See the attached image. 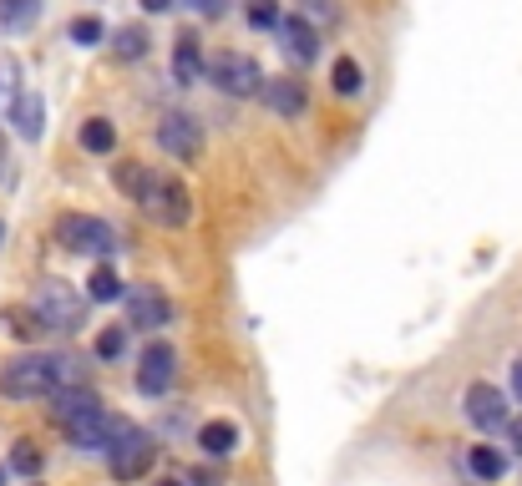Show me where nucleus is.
Instances as JSON below:
<instances>
[{
	"mask_svg": "<svg viewBox=\"0 0 522 486\" xmlns=\"http://www.w3.org/2000/svg\"><path fill=\"white\" fill-rule=\"evenodd\" d=\"M82 385V365L71 355H16L6 370H0V390L11 400H41V395H56V390H71Z\"/></svg>",
	"mask_w": 522,
	"mask_h": 486,
	"instance_id": "f257e3e1",
	"label": "nucleus"
},
{
	"mask_svg": "<svg viewBox=\"0 0 522 486\" xmlns=\"http://www.w3.org/2000/svg\"><path fill=\"white\" fill-rule=\"evenodd\" d=\"M31 314L41 319V330H61V335H77L82 324H87V299L61 284V279H46L31 299Z\"/></svg>",
	"mask_w": 522,
	"mask_h": 486,
	"instance_id": "f03ea898",
	"label": "nucleus"
},
{
	"mask_svg": "<svg viewBox=\"0 0 522 486\" xmlns=\"http://www.w3.org/2000/svg\"><path fill=\"white\" fill-rule=\"evenodd\" d=\"M56 243L71 254H97L107 259L117 249V228L107 218H92V213H61L56 218Z\"/></svg>",
	"mask_w": 522,
	"mask_h": 486,
	"instance_id": "7ed1b4c3",
	"label": "nucleus"
},
{
	"mask_svg": "<svg viewBox=\"0 0 522 486\" xmlns=\"http://www.w3.org/2000/svg\"><path fill=\"white\" fill-rule=\"evenodd\" d=\"M153 456H158L153 436H147L142 426H132V421H122L117 436H112V446H107V466H112L117 481H137V476H147V471H153Z\"/></svg>",
	"mask_w": 522,
	"mask_h": 486,
	"instance_id": "20e7f679",
	"label": "nucleus"
},
{
	"mask_svg": "<svg viewBox=\"0 0 522 486\" xmlns=\"http://www.w3.org/2000/svg\"><path fill=\"white\" fill-rule=\"evenodd\" d=\"M208 81H213L223 97H259L264 71H259V61L249 51H218L208 61Z\"/></svg>",
	"mask_w": 522,
	"mask_h": 486,
	"instance_id": "39448f33",
	"label": "nucleus"
},
{
	"mask_svg": "<svg viewBox=\"0 0 522 486\" xmlns=\"http://www.w3.org/2000/svg\"><path fill=\"white\" fill-rule=\"evenodd\" d=\"M137 203H142L147 218L163 223V228H183V223L193 218V198H188V188H183L178 178H168V173H153V183H147V193H142Z\"/></svg>",
	"mask_w": 522,
	"mask_h": 486,
	"instance_id": "423d86ee",
	"label": "nucleus"
},
{
	"mask_svg": "<svg viewBox=\"0 0 522 486\" xmlns=\"http://www.w3.org/2000/svg\"><path fill=\"white\" fill-rule=\"evenodd\" d=\"M173 375H178V355H173V345H147L142 350V360H137V390L142 395H163L168 385H173Z\"/></svg>",
	"mask_w": 522,
	"mask_h": 486,
	"instance_id": "0eeeda50",
	"label": "nucleus"
},
{
	"mask_svg": "<svg viewBox=\"0 0 522 486\" xmlns=\"http://www.w3.org/2000/svg\"><path fill=\"white\" fill-rule=\"evenodd\" d=\"M158 147H163L168 157L193 162V157L203 152V127H198L193 117H183V112H168V117L158 122Z\"/></svg>",
	"mask_w": 522,
	"mask_h": 486,
	"instance_id": "6e6552de",
	"label": "nucleus"
},
{
	"mask_svg": "<svg viewBox=\"0 0 522 486\" xmlns=\"http://www.w3.org/2000/svg\"><path fill=\"white\" fill-rule=\"evenodd\" d=\"M173 319V304H168V294H158L153 284H142V289H132L127 294V324L132 330H163V324Z\"/></svg>",
	"mask_w": 522,
	"mask_h": 486,
	"instance_id": "1a4fd4ad",
	"label": "nucleus"
},
{
	"mask_svg": "<svg viewBox=\"0 0 522 486\" xmlns=\"http://www.w3.org/2000/svg\"><path fill=\"white\" fill-rule=\"evenodd\" d=\"M467 421L477 426V431H497V426H507V400H502V390L497 385H487V380H477V385H467Z\"/></svg>",
	"mask_w": 522,
	"mask_h": 486,
	"instance_id": "9d476101",
	"label": "nucleus"
},
{
	"mask_svg": "<svg viewBox=\"0 0 522 486\" xmlns=\"http://www.w3.org/2000/svg\"><path fill=\"white\" fill-rule=\"evenodd\" d=\"M259 102L274 112V117H305L310 107V92H305V81H294V76H264V87H259Z\"/></svg>",
	"mask_w": 522,
	"mask_h": 486,
	"instance_id": "9b49d317",
	"label": "nucleus"
},
{
	"mask_svg": "<svg viewBox=\"0 0 522 486\" xmlns=\"http://www.w3.org/2000/svg\"><path fill=\"white\" fill-rule=\"evenodd\" d=\"M274 36H279V46H284V56H289L294 66H310V61L320 56V31L305 26L300 16H279Z\"/></svg>",
	"mask_w": 522,
	"mask_h": 486,
	"instance_id": "f8f14e48",
	"label": "nucleus"
},
{
	"mask_svg": "<svg viewBox=\"0 0 522 486\" xmlns=\"http://www.w3.org/2000/svg\"><path fill=\"white\" fill-rule=\"evenodd\" d=\"M117 416H107V411H92V416H82V421H71L66 426V436H71V446H82V451H107L112 446V436H117Z\"/></svg>",
	"mask_w": 522,
	"mask_h": 486,
	"instance_id": "ddd939ff",
	"label": "nucleus"
},
{
	"mask_svg": "<svg viewBox=\"0 0 522 486\" xmlns=\"http://www.w3.org/2000/svg\"><path fill=\"white\" fill-rule=\"evenodd\" d=\"M56 405H51V416H56V426L66 431L71 421H82V416H92V411H102V405H97V395L87 390V385H71V390H56L51 395Z\"/></svg>",
	"mask_w": 522,
	"mask_h": 486,
	"instance_id": "4468645a",
	"label": "nucleus"
},
{
	"mask_svg": "<svg viewBox=\"0 0 522 486\" xmlns=\"http://www.w3.org/2000/svg\"><path fill=\"white\" fill-rule=\"evenodd\" d=\"M11 122H16V132H21L26 142H36V137L46 132V102H41V92H21V97L11 102Z\"/></svg>",
	"mask_w": 522,
	"mask_h": 486,
	"instance_id": "2eb2a0df",
	"label": "nucleus"
},
{
	"mask_svg": "<svg viewBox=\"0 0 522 486\" xmlns=\"http://www.w3.org/2000/svg\"><path fill=\"white\" fill-rule=\"evenodd\" d=\"M198 71H203L198 41H193V36H178V46H173V81H178V87H193Z\"/></svg>",
	"mask_w": 522,
	"mask_h": 486,
	"instance_id": "dca6fc26",
	"label": "nucleus"
},
{
	"mask_svg": "<svg viewBox=\"0 0 522 486\" xmlns=\"http://www.w3.org/2000/svg\"><path fill=\"white\" fill-rule=\"evenodd\" d=\"M467 471H472L477 481H502V476H507V456H502L497 446H472V451H467Z\"/></svg>",
	"mask_w": 522,
	"mask_h": 486,
	"instance_id": "f3484780",
	"label": "nucleus"
},
{
	"mask_svg": "<svg viewBox=\"0 0 522 486\" xmlns=\"http://www.w3.org/2000/svg\"><path fill=\"white\" fill-rule=\"evenodd\" d=\"M198 446H203L208 456H229V451L239 446V426H234V421H208V426L198 431Z\"/></svg>",
	"mask_w": 522,
	"mask_h": 486,
	"instance_id": "a211bd4d",
	"label": "nucleus"
},
{
	"mask_svg": "<svg viewBox=\"0 0 522 486\" xmlns=\"http://www.w3.org/2000/svg\"><path fill=\"white\" fill-rule=\"evenodd\" d=\"M82 147L97 152V157H107V152L117 147V127H112L107 117H87V122H82Z\"/></svg>",
	"mask_w": 522,
	"mask_h": 486,
	"instance_id": "6ab92c4d",
	"label": "nucleus"
},
{
	"mask_svg": "<svg viewBox=\"0 0 522 486\" xmlns=\"http://www.w3.org/2000/svg\"><path fill=\"white\" fill-rule=\"evenodd\" d=\"M112 178H117V188L137 203V198L147 193V183H153V168H147V162H117V173H112Z\"/></svg>",
	"mask_w": 522,
	"mask_h": 486,
	"instance_id": "aec40b11",
	"label": "nucleus"
},
{
	"mask_svg": "<svg viewBox=\"0 0 522 486\" xmlns=\"http://www.w3.org/2000/svg\"><path fill=\"white\" fill-rule=\"evenodd\" d=\"M330 87H335L340 97H360V87H365V71H360V61H355V56H340V61H335V71H330Z\"/></svg>",
	"mask_w": 522,
	"mask_h": 486,
	"instance_id": "412c9836",
	"label": "nucleus"
},
{
	"mask_svg": "<svg viewBox=\"0 0 522 486\" xmlns=\"http://www.w3.org/2000/svg\"><path fill=\"white\" fill-rule=\"evenodd\" d=\"M300 21L315 26V31L340 26V0H300Z\"/></svg>",
	"mask_w": 522,
	"mask_h": 486,
	"instance_id": "4be33fe9",
	"label": "nucleus"
},
{
	"mask_svg": "<svg viewBox=\"0 0 522 486\" xmlns=\"http://www.w3.org/2000/svg\"><path fill=\"white\" fill-rule=\"evenodd\" d=\"M36 16H41V0H0V26L11 31H26Z\"/></svg>",
	"mask_w": 522,
	"mask_h": 486,
	"instance_id": "5701e85b",
	"label": "nucleus"
},
{
	"mask_svg": "<svg viewBox=\"0 0 522 486\" xmlns=\"http://www.w3.org/2000/svg\"><path fill=\"white\" fill-rule=\"evenodd\" d=\"M117 294H122V279H117V269H112V264H97V269H92V279H87V299L107 304V299H117Z\"/></svg>",
	"mask_w": 522,
	"mask_h": 486,
	"instance_id": "b1692460",
	"label": "nucleus"
},
{
	"mask_svg": "<svg viewBox=\"0 0 522 486\" xmlns=\"http://www.w3.org/2000/svg\"><path fill=\"white\" fill-rule=\"evenodd\" d=\"M112 46H117L122 61H137V56H147V31H142V26H122V31L112 36Z\"/></svg>",
	"mask_w": 522,
	"mask_h": 486,
	"instance_id": "393cba45",
	"label": "nucleus"
},
{
	"mask_svg": "<svg viewBox=\"0 0 522 486\" xmlns=\"http://www.w3.org/2000/svg\"><path fill=\"white\" fill-rule=\"evenodd\" d=\"M16 97H21V61L0 56V107H11Z\"/></svg>",
	"mask_w": 522,
	"mask_h": 486,
	"instance_id": "a878e982",
	"label": "nucleus"
},
{
	"mask_svg": "<svg viewBox=\"0 0 522 486\" xmlns=\"http://www.w3.org/2000/svg\"><path fill=\"white\" fill-rule=\"evenodd\" d=\"M122 350H127V324H112V330L97 335V355H102V360H117Z\"/></svg>",
	"mask_w": 522,
	"mask_h": 486,
	"instance_id": "bb28decb",
	"label": "nucleus"
},
{
	"mask_svg": "<svg viewBox=\"0 0 522 486\" xmlns=\"http://www.w3.org/2000/svg\"><path fill=\"white\" fill-rule=\"evenodd\" d=\"M249 26L274 31L279 26V0H249Z\"/></svg>",
	"mask_w": 522,
	"mask_h": 486,
	"instance_id": "cd10ccee",
	"label": "nucleus"
},
{
	"mask_svg": "<svg viewBox=\"0 0 522 486\" xmlns=\"http://www.w3.org/2000/svg\"><path fill=\"white\" fill-rule=\"evenodd\" d=\"M11 471H21V476H36V471H41V451H36L31 441H16V451H11Z\"/></svg>",
	"mask_w": 522,
	"mask_h": 486,
	"instance_id": "c85d7f7f",
	"label": "nucleus"
},
{
	"mask_svg": "<svg viewBox=\"0 0 522 486\" xmlns=\"http://www.w3.org/2000/svg\"><path fill=\"white\" fill-rule=\"evenodd\" d=\"M71 41H77V46H97L102 41V21L97 16H77V21H71Z\"/></svg>",
	"mask_w": 522,
	"mask_h": 486,
	"instance_id": "c756f323",
	"label": "nucleus"
},
{
	"mask_svg": "<svg viewBox=\"0 0 522 486\" xmlns=\"http://www.w3.org/2000/svg\"><path fill=\"white\" fill-rule=\"evenodd\" d=\"M11 330H16L21 340H31V335H41V319L26 314V309H16V314H11Z\"/></svg>",
	"mask_w": 522,
	"mask_h": 486,
	"instance_id": "7c9ffc66",
	"label": "nucleus"
},
{
	"mask_svg": "<svg viewBox=\"0 0 522 486\" xmlns=\"http://www.w3.org/2000/svg\"><path fill=\"white\" fill-rule=\"evenodd\" d=\"M188 6H198V16H223V0H188Z\"/></svg>",
	"mask_w": 522,
	"mask_h": 486,
	"instance_id": "2f4dec72",
	"label": "nucleus"
},
{
	"mask_svg": "<svg viewBox=\"0 0 522 486\" xmlns=\"http://www.w3.org/2000/svg\"><path fill=\"white\" fill-rule=\"evenodd\" d=\"M142 11H153V16H163V11H173V0H137Z\"/></svg>",
	"mask_w": 522,
	"mask_h": 486,
	"instance_id": "473e14b6",
	"label": "nucleus"
},
{
	"mask_svg": "<svg viewBox=\"0 0 522 486\" xmlns=\"http://www.w3.org/2000/svg\"><path fill=\"white\" fill-rule=\"evenodd\" d=\"M512 395H517V405H522V360H512Z\"/></svg>",
	"mask_w": 522,
	"mask_h": 486,
	"instance_id": "72a5a7b5",
	"label": "nucleus"
},
{
	"mask_svg": "<svg viewBox=\"0 0 522 486\" xmlns=\"http://www.w3.org/2000/svg\"><path fill=\"white\" fill-rule=\"evenodd\" d=\"M512 451H517V456H522V416H517V421H512Z\"/></svg>",
	"mask_w": 522,
	"mask_h": 486,
	"instance_id": "f704fd0d",
	"label": "nucleus"
},
{
	"mask_svg": "<svg viewBox=\"0 0 522 486\" xmlns=\"http://www.w3.org/2000/svg\"><path fill=\"white\" fill-rule=\"evenodd\" d=\"M153 486H183V481H153Z\"/></svg>",
	"mask_w": 522,
	"mask_h": 486,
	"instance_id": "c9c22d12",
	"label": "nucleus"
},
{
	"mask_svg": "<svg viewBox=\"0 0 522 486\" xmlns=\"http://www.w3.org/2000/svg\"><path fill=\"white\" fill-rule=\"evenodd\" d=\"M0 157H6V132H0Z\"/></svg>",
	"mask_w": 522,
	"mask_h": 486,
	"instance_id": "e433bc0d",
	"label": "nucleus"
},
{
	"mask_svg": "<svg viewBox=\"0 0 522 486\" xmlns=\"http://www.w3.org/2000/svg\"><path fill=\"white\" fill-rule=\"evenodd\" d=\"M0 238H6V223H0Z\"/></svg>",
	"mask_w": 522,
	"mask_h": 486,
	"instance_id": "4c0bfd02",
	"label": "nucleus"
},
{
	"mask_svg": "<svg viewBox=\"0 0 522 486\" xmlns=\"http://www.w3.org/2000/svg\"><path fill=\"white\" fill-rule=\"evenodd\" d=\"M0 481H6V471H0Z\"/></svg>",
	"mask_w": 522,
	"mask_h": 486,
	"instance_id": "58836bf2",
	"label": "nucleus"
}]
</instances>
